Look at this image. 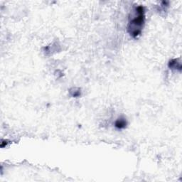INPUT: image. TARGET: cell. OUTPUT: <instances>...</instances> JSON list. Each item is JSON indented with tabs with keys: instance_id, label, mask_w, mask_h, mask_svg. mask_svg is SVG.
Here are the masks:
<instances>
[{
	"instance_id": "obj_1",
	"label": "cell",
	"mask_w": 182,
	"mask_h": 182,
	"mask_svg": "<svg viewBox=\"0 0 182 182\" xmlns=\"http://www.w3.org/2000/svg\"><path fill=\"white\" fill-rule=\"evenodd\" d=\"M135 14L130 21L127 26V31L133 38H136L140 35L145 22V10L142 6L135 8Z\"/></svg>"
},
{
	"instance_id": "obj_3",
	"label": "cell",
	"mask_w": 182,
	"mask_h": 182,
	"mask_svg": "<svg viewBox=\"0 0 182 182\" xmlns=\"http://www.w3.org/2000/svg\"><path fill=\"white\" fill-rule=\"evenodd\" d=\"M169 68L170 69H176V70L181 71V64L180 62H179L177 59H172L169 63Z\"/></svg>"
},
{
	"instance_id": "obj_2",
	"label": "cell",
	"mask_w": 182,
	"mask_h": 182,
	"mask_svg": "<svg viewBox=\"0 0 182 182\" xmlns=\"http://www.w3.org/2000/svg\"><path fill=\"white\" fill-rule=\"evenodd\" d=\"M127 125V122L126 119L123 117H120L117 119L115 122V126L118 130H122L125 129Z\"/></svg>"
}]
</instances>
